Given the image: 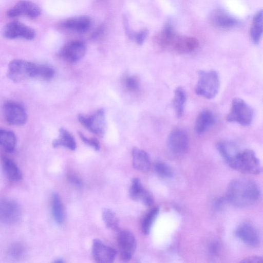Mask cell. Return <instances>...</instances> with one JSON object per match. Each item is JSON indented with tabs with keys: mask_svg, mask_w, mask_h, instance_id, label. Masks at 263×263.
Returning <instances> with one entry per match:
<instances>
[{
	"mask_svg": "<svg viewBox=\"0 0 263 263\" xmlns=\"http://www.w3.org/2000/svg\"><path fill=\"white\" fill-rule=\"evenodd\" d=\"M78 120L86 128L91 132L102 136L105 129V111L100 108L93 114L86 116L79 115Z\"/></svg>",
	"mask_w": 263,
	"mask_h": 263,
	"instance_id": "7",
	"label": "cell"
},
{
	"mask_svg": "<svg viewBox=\"0 0 263 263\" xmlns=\"http://www.w3.org/2000/svg\"><path fill=\"white\" fill-rule=\"evenodd\" d=\"M177 34L172 24L167 23L157 35L156 43L160 48L168 50Z\"/></svg>",
	"mask_w": 263,
	"mask_h": 263,
	"instance_id": "22",
	"label": "cell"
},
{
	"mask_svg": "<svg viewBox=\"0 0 263 263\" xmlns=\"http://www.w3.org/2000/svg\"><path fill=\"white\" fill-rule=\"evenodd\" d=\"M86 50L85 44L81 41H73L68 43L61 51L62 56L67 61L74 63L82 59Z\"/></svg>",
	"mask_w": 263,
	"mask_h": 263,
	"instance_id": "17",
	"label": "cell"
},
{
	"mask_svg": "<svg viewBox=\"0 0 263 263\" xmlns=\"http://www.w3.org/2000/svg\"><path fill=\"white\" fill-rule=\"evenodd\" d=\"M215 122V117L211 111L208 109L203 110L196 119L195 130L198 134H202L210 128Z\"/></svg>",
	"mask_w": 263,
	"mask_h": 263,
	"instance_id": "19",
	"label": "cell"
},
{
	"mask_svg": "<svg viewBox=\"0 0 263 263\" xmlns=\"http://www.w3.org/2000/svg\"><path fill=\"white\" fill-rule=\"evenodd\" d=\"M262 33V11H258L253 16L250 30V36L255 44H258Z\"/></svg>",
	"mask_w": 263,
	"mask_h": 263,
	"instance_id": "26",
	"label": "cell"
},
{
	"mask_svg": "<svg viewBox=\"0 0 263 263\" xmlns=\"http://www.w3.org/2000/svg\"><path fill=\"white\" fill-rule=\"evenodd\" d=\"M209 21L214 27L221 29H230L236 26L238 20L223 9L214 10L210 14Z\"/></svg>",
	"mask_w": 263,
	"mask_h": 263,
	"instance_id": "12",
	"label": "cell"
},
{
	"mask_svg": "<svg viewBox=\"0 0 263 263\" xmlns=\"http://www.w3.org/2000/svg\"><path fill=\"white\" fill-rule=\"evenodd\" d=\"M2 166L6 176L9 180L18 181L22 179V172L12 159L4 157L2 160Z\"/></svg>",
	"mask_w": 263,
	"mask_h": 263,
	"instance_id": "24",
	"label": "cell"
},
{
	"mask_svg": "<svg viewBox=\"0 0 263 263\" xmlns=\"http://www.w3.org/2000/svg\"><path fill=\"white\" fill-rule=\"evenodd\" d=\"M133 166L141 172L148 171L151 167V159L149 155L144 150L133 147L132 151Z\"/></svg>",
	"mask_w": 263,
	"mask_h": 263,
	"instance_id": "20",
	"label": "cell"
},
{
	"mask_svg": "<svg viewBox=\"0 0 263 263\" xmlns=\"http://www.w3.org/2000/svg\"><path fill=\"white\" fill-rule=\"evenodd\" d=\"M125 86L127 89L130 91L137 90L139 88V81L134 77L130 76L126 78L125 81Z\"/></svg>",
	"mask_w": 263,
	"mask_h": 263,
	"instance_id": "35",
	"label": "cell"
},
{
	"mask_svg": "<svg viewBox=\"0 0 263 263\" xmlns=\"http://www.w3.org/2000/svg\"><path fill=\"white\" fill-rule=\"evenodd\" d=\"M187 98V93L183 88L180 86L176 88L172 105L177 118L181 117L183 114Z\"/></svg>",
	"mask_w": 263,
	"mask_h": 263,
	"instance_id": "23",
	"label": "cell"
},
{
	"mask_svg": "<svg viewBox=\"0 0 263 263\" xmlns=\"http://www.w3.org/2000/svg\"><path fill=\"white\" fill-rule=\"evenodd\" d=\"M54 74V71L51 67L45 65H35L34 78L44 80L51 79Z\"/></svg>",
	"mask_w": 263,
	"mask_h": 263,
	"instance_id": "31",
	"label": "cell"
},
{
	"mask_svg": "<svg viewBox=\"0 0 263 263\" xmlns=\"http://www.w3.org/2000/svg\"><path fill=\"white\" fill-rule=\"evenodd\" d=\"M261 196L260 190L254 181L246 178H236L228 185L226 199L231 204L243 208L254 204Z\"/></svg>",
	"mask_w": 263,
	"mask_h": 263,
	"instance_id": "1",
	"label": "cell"
},
{
	"mask_svg": "<svg viewBox=\"0 0 263 263\" xmlns=\"http://www.w3.org/2000/svg\"><path fill=\"white\" fill-rule=\"evenodd\" d=\"M92 254L94 259L98 262L110 263L115 259L116 251L96 238L93 240Z\"/></svg>",
	"mask_w": 263,
	"mask_h": 263,
	"instance_id": "14",
	"label": "cell"
},
{
	"mask_svg": "<svg viewBox=\"0 0 263 263\" xmlns=\"http://www.w3.org/2000/svg\"><path fill=\"white\" fill-rule=\"evenodd\" d=\"M52 145L54 147L64 146L72 151L76 148V143L73 137L64 128L60 129L59 138L53 141Z\"/></svg>",
	"mask_w": 263,
	"mask_h": 263,
	"instance_id": "25",
	"label": "cell"
},
{
	"mask_svg": "<svg viewBox=\"0 0 263 263\" xmlns=\"http://www.w3.org/2000/svg\"><path fill=\"white\" fill-rule=\"evenodd\" d=\"M102 218L107 229L112 231L119 230V219L112 210L109 209H105L102 212Z\"/></svg>",
	"mask_w": 263,
	"mask_h": 263,
	"instance_id": "29",
	"label": "cell"
},
{
	"mask_svg": "<svg viewBox=\"0 0 263 263\" xmlns=\"http://www.w3.org/2000/svg\"><path fill=\"white\" fill-rule=\"evenodd\" d=\"M227 163L232 168L248 174H259L262 170L259 160L250 149H238Z\"/></svg>",
	"mask_w": 263,
	"mask_h": 263,
	"instance_id": "2",
	"label": "cell"
},
{
	"mask_svg": "<svg viewBox=\"0 0 263 263\" xmlns=\"http://www.w3.org/2000/svg\"><path fill=\"white\" fill-rule=\"evenodd\" d=\"M78 135L82 140L86 144L91 146L95 150L98 151L100 149L99 141L96 138H88L85 137L81 132H78Z\"/></svg>",
	"mask_w": 263,
	"mask_h": 263,
	"instance_id": "34",
	"label": "cell"
},
{
	"mask_svg": "<svg viewBox=\"0 0 263 263\" xmlns=\"http://www.w3.org/2000/svg\"><path fill=\"white\" fill-rule=\"evenodd\" d=\"M51 211L54 221L58 224H61L64 220V210L62 200L57 193L52 195Z\"/></svg>",
	"mask_w": 263,
	"mask_h": 263,
	"instance_id": "27",
	"label": "cell"
},
{
	"mask_svg": "<svg viewBox=\"0 0 263 263\" xmlns=\"http://www.w3.org/2000/svg\"><path fill=\"white\" fill-rule=\"evenodd\" d=\"M3 34L8 39L23 38L32 40L35 36V32L33 29L18 22L7 23L3 29Z\"/></svg>",
	"mask_w": 263,
	"mask_h": 263,
	"instance_id": "11",
	"label": "cell"
},
{
	"mask_svg": "<svg viewBox=\"0 0 263 263\" xmlns=\"http://www.w3.org/2000/svg\"><path fill=\"white\" fill-rule=\"evenodd\" d=\"M90 25L91 20L86 16L71 17L63 23V26L67 29L80 33L88 31Z\"/></svg>",
	"mask_w": 263,
	"mask_h": 263,
	"instance_id": "21",
	"label": "cell"
},
{
	"mask_svg": "<svg viewBox=\"0 0 263 263\" xmlns=\"http://www.w3.org/2000/svg\"><path fill=\"white\" fill-rule=\"evenodd\" d=\"M262 258L258 256H251L243 258L241 262H262Z\"/></svg>",
	"mask_w": 263,
	"mask_h": 263,
	"instance_id": "37",
	"label": "cell"
},
{
	"mask_svg": "<svg viewBox=\"0 0 263 263\" xmlns=\"http://www.w3.org/2000/svg\"><path fill=\"white\" fill-rule=\"evenodd\" d=\"M158 207L152 208L144 216L141 223V229L143 233L147 235L149 234L152 226L159 213Z\"/></svg>",
	"mask_w": 263,
	"mask_h": 263,
	"instance_id": "30",
	"label": "cell"
},
{
	"mask_svg": "<svg viewBox=\"0 0 263 263\" xmlns=\"http://www.w3.org/2000/svg\"><path fill=\"white\" fill-rule=\"evenodd\" d=\"M198 74L195 93L207 99L215 98L218 92L220 84L217 71L214 70H200Z\"/></svg>",
	"mask_w": 263,
	"mask_h": 263,
	"instance_id": "3",
	"label": "cell"
},
{
	"mask_svg": "<svg viewBox=\"0 0 263 263\" xmlns=\"http://www.w3.org/2000/svg\"><path fill=\"white\" fill-rule=\"evenodd\" d=\"M236 235L243 243L251 247L257 246L260 242V235L256 228L251 223H241L236 230Z\"/></svg>",
	"mask_w": 263,
	"mask_h": 263,
	"instance_id": "15",
	"label": "cell"
},
{
	"mask_svg": "<svg viewBox=\"0 0 263 263\" xmlns=\"http://www.w3.org/2000/svg\"><path fill=\"white\" fill-rule=\"evenodd\" d=\"M169 151L176 156H181L187 153L189 141L186 133L181 129H175L170 132L166 140Z\"/></svg>",
	"mask_w": 263,
	"mask_h": 263,
	"instance_id": "6",
	"label": "cell"
},
{
	"mask_svg": "<svg viewBox=\"0 0 263 263\" xmlns=\"http://www.w3.org/2000/svg\"><path fill=\"white\" fill-rule=\"evenodd\" d=\"M70 180L78 185L81 184V181L76 176H70Z\"/></svg>",
	"mask_w": 263,
	"mask_h": 263,
	"instance_id": "38",
	"label": "cell"
},
{
	"mask_svg": "<svg viewBox=\"0 0 263 263\" xmlns=\"http://www.w3.org/2000/svg\"><path fill=\"white\" fill-rule=\"evenodd\" d=\"M198 46V41L195 37L177 34L169 50L178 54H184L194 51Z\"/></svg>",
	"mask_w": 263,
	"mask_h": 263,
	"instance_id": "16",
	"label": "cell"
},
{
	"mask_svg": "<svg viewBox=\"0 0 263 263\" xmlns=\"http://www.w3.org/2000/svg\"><path fill=\"white\" fill-rule=\"evenodd\" d=\"M253 117L254 111L251 107L242 99L236 98L232 102L227 120L242 126H248L252 122Z\"/></svg>",
	"mask_w": 263,
	"mask_h": 263,
	"instance_id": "4",
	"label": "cell"
},
{
	"mask_svg": "<svg viewBox=\"0 0 263 263\" xmlns=\"http://www.w3.org/2000/svg\"><path fill=\"white\" fill-rule=\"evenodd\" d=\"M154 168L156 173L162 178L169 179L173 176L174 173L172 168L164 162H156Z\"/></svg>",
	"mask_w": 263,
	"mask_h": 263,
	"instance_id": "32",
	"label": "cell"
},
{
	"mask_svg": "<svg viewBox=\"0 0 263 263\" xmlns=\"http://www.w3.org/2000/svg\"><path fill=\"white\" fill-rule=\"evenodd\" d=\"M131 198L137 201H141L146 206L151 205L154 199L151 193L144 189L138 178L133 179L129 189Z\"/></svg>",
	"mask_w": 263,
	"mask_h": 263,
	"instance_id": "18",
	"label": "cell"
},
{
	"mask_svg": "<svg viewBox=\"0 0 263 263\" xmlns=\"http://www.w3.org/2000/svg\"><path fill=\"white\" fill-rule=\"evenodd\" d=\"M54 262H55L61 263V262H63L64 261L63 260H62V259H58L55 260Z\"/></svg>",
	"mask_w": 263,
	"mask_h": 263,
	"instance_id": "39",
	"label": "cell"
},
{
	"mask_svg": "<svg viewBox=\"0 0 263 263\" xmlns=\"http://www.w3.org/2000/svg\"><path fill=\"white\" fill-rule=\"evenodd\" d=\"M41 14L40 8L28 1H21L9 9L7 15L10 17L25 16L31 18L37 17Z\"/></svg>",
	"mask_w": 263,
	"mask_h": 263,
	"instance_id": "13",
	"label": "cell"
},
{
	"mask_svg": "<svg viewBox=\"0 0 263 263\" xmlns=\"http://www.w3.org/2000/svg\"><path fill=\"white\" fill-rule=\"evenodd\" d=\"M24 248L19 243H15L10 248L9 250V255L13 258L17 259L20 258L23 254Z\"/></svg>",
	"mask_w": 263,
	"mask_h": 263,
	"instance_id": "33",
	"label": "cell"
},
{
	"mask_svg": "<svg viewBox=\"0 0 263 263\" xmlns=\"http://www.w3.org/2000/svg\"><path fill=\"white\" fill-rule=\"evenodd\" d=\"M118 245L122 260L124 262L129 261L136 248V240L134 234L128 230L120 231Z\"/></svg>",
	"mask_w": 263,
	"mask_h": 263,
	"instance_id": "10",
	"label": "cell"
},
{
	"mask_svg": "<svg viewBox=\"0 0 263 263\" xmlns=\"http://www.w3.org/2000/svg\"><path fill=\"white\" fill-rule=\"evenodd\" d=\"M21 210L19 204L10 199L0 200V222L13 224L21 218Z\"/></svg>",
	"mask_w": 263,
	"mask_h": 263,
	"instance_id": "8",
	"label": "cell"
},
{
	"mask_svg": "<svg viewBox=\"0 0 263 263\" xmlns=\"http://www.w3.org/2000/svg\"><path fill=\"white\" fill-rule=\"evenodd\" d=\"M35 65L23 60H14L9 64L7 76L15 82L34 78Z\"/></svg>",
	"mask_w": 263,
	"mask_h": 263,
	"instance_id": "5",
	"label": "cell"
},
{
	"mask_svg": "<svg viewBox=\"0 0 263 263\" xmlns=\"http://www.w3.org/2000/svg\"><path fill=\"white\" fill-rule=\"evenodd\" d=\"M148 34L147 29H143L137 33L135 35V39L137 44L141 45L144 42Z\"/></svg>",
	"mask_w": 263,
	"mask_h": 263,
	"instance_id": "36",
	"label": "cell"
},
{
	"mask_svg": "<svg viewBox=\"0 0 263 263\" xmlns=\"http://www.w3.org/2000/svg\"><path fill=\"white\" fill-rule=\"evenodd\" d=\"M0 145L7 152H13L16 145V138L11 131L0 129Z\"/></svg>",
	"mask_w": 263,
	"mask_h": 263,
	"instance_id": "28",
	"label": "cell"
},
{
	"mask_svg": "<svg viewBox=\"0 0 263 263\" xmlns=\"http://www.w3.org/2000/svg\"><path fill=\"white\" fill-rule=\"evenodd\" d=\"M3 114L7 123L11 125H23L27 120V115L25 108L16 102H6L3 107Z\"/></svg>",
	"mask_w": 263,
	"mask_h": 263,
	"instance_id": "9",
	"label": "cell"
}]
</instances>
